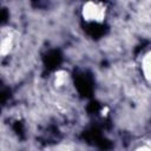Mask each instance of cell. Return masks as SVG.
<instances>
[{
	"mask_svg": "<svg viewBox=\"0 0 151 151\" xmlns=\"http://www.w3.org/2000/svg\"><path fill=\"white\" fill-rule=\"evenodd\" d=\"M81 15L85 21L101 22L106 17V7L100 2L88 1L84 4L81 8Z\"/></svg>",
	"mask_w": 151,
	"mask_h": 151,
	"instance_id": "1",
	"label": "cell"
},
{
	"mask_svg": "<svg viewBox=\"0 0 151 151\" xmlns=\"http://www.w3.org/2000/svg\"><path fill=\"white\" fill-rule=\"evenodd\" d=\"M14 32L9 27H4L1 29V41H0V53L2 57L9 54L14 47Z\"/></svg>",
	"mask_w": 151,
	"mask_h": 151,
	"instance_id": "2",
	"label": "cell"
},
{
	"mask_svg": "<svg viewBox=\"0 0 151 151\" xmlns=\"http://www.w3.org/2000/svg\"><path fill=\"white\" fill-rule=\"evenodd\" d=\"M142 72L146 81L151 84V51H149L142 60Z\"/></svg>",
	"mask_w": 151,
	"mask_h": 151,
	"instance_id": "3",
	"label": "cell"
},
{
	"mask_svg": "<svg viewBox=\"0 0 151 151\" xmlns=\"http://www.w3.org/2000/svg\"><path fill=\"white\" fill-rule=\"evenodd\" d=\"M67 80H68V73L64 70H60V71L55 72L54 78H53V84L57 88H60L66 85Z\"/></svg>",
	"mask_w": 151,
	"mask_h": 151,
	"instance_id": "4",
	"label": "cell"
},
{
	"mask_svg": "<svg viewBox=\"0 0 151 151\" xmlns=\"http://www.w3.org/2000/svg\"><path fill=\"white\" fill-rule=\"evenodd\" d=\"M134 151H151V146H149V145H143V146L137 147Z\"/></svg>",
	"mask_w": 151,
	"mask_h": 151,
	"instance_id": "5",
	"label": "cell"
},
{
	"mask_svg": "<svg viewBox=\"0 0 151 151\" xmlns=\"http://www.w3.org/2000/svg\"><path fill=\"white\" fill-rule=\"evenodd\" d=\"M58 151H71V149L68 146H61L60 149H58Z\"/></svg>",
	"mask_w": 151,
	"mask_h": 151,
	"instance_id": "6",
	"label": "cell"
}]
</instances>
